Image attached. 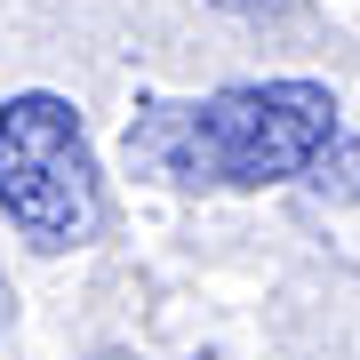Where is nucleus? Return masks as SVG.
<instances>
[{
    "label": "nucleus",
    "instance_id": "1",
    "mask_svg": "<svg viewBox=\"0 0 360 360\" xmlns=\"http://www.w3.org/2000/svg\"><path fill=\"white\" fill-rule=\"evenodd\" d=\"M336 144V96L321 80H240L200 104H160L129 120V160L168 184H217V193H264Z\"/></svg>",
    "mask_w": 360,
    "mask_h": 360
},
{
    "label": "nucleus",
    "instance_id": "2",
    "mask_svg": "<svg viewBox=\"0 0 360 360\" xmlns=\"http://www.w3.org/2000/svg\"><path fill=\"white\" fill-rule=\"evenodd\" d=\"M0 217L40 257L89 248L104 232V176L80 129V104L56 89H25L0 104Z\"/></svg>",
    "mask_w": 360,
    "mask_h": 360
},
{
    "label": "nucleus",
    "instance_id": "3",
    "mask_svg": "<svg viewBox=\"0 0 360 360\" xmlns=\"http://www.w3.org/2000/svg\"><path fill=\"white\" fill-rule=\"evenodd\" d=\"M217 8H232V16H272V8H288V0H217Z\"/></svg>",
    "mask_w": 360,
    "mask_h": 360
},
{
    "label": "nucleus",
    "instance_id": "4",
    "mask_svg": "<svg viewBox=\"0 0 360 360\" xmlns=\"http://www.w3.org/2000/svg\"><path fill=\"white\" fill-rule=\"evenodd\" d=\"M96 360H136V352H96Z\"/></svg>",
    "mask_w": 360,
    "mask_h": 360
}]
</instances>
